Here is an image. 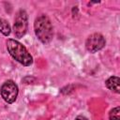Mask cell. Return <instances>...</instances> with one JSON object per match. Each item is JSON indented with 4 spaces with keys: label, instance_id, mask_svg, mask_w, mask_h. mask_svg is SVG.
<instances>
[{
    "label": "cell",
    "instance_id": "4",
    "mask_svg": "<svg viewBox=\"0 0 120 120\" xmlns=\"http://www.w3.org/2000/svg\"><path fill=\"white\" fill-rule=\"evenodd\" d=\"M27 26H28L27 14L24 10H20L15 17V22L13 26L15 36L17 38L23 37L27 31Z\"/></svg>",
    "mask_w": 120,
    "mask_h": 120
},
{
    "label": "cell",
    "instance_id": "9",
    "mask_svg": "<svg viewBox=\"0 0 120 120\" xmlns=\"http://www.w3.org/2000/svg\"><path fill=\"white\" fill-rule=\"evenodd\" d=\"M75 120H88L85 116H82V115H79V116H77L76 118H75Z\"/></svg>",
    "mask_w": 120,
    "mask_h": 120
},
{
    "label": "cell",
    "instance_id": "5",
    "mask_svg": "<svg viewBox=\"0 0 120 120\" xmlns=\"http://www.w3.org/2000/svg\"><path fill=\"white\" fill-rule=\"evenodd\" d=\"M106 44L104 37L99 33L90 35L85 41V48L89 52H96L101 50Z\"/></svg>",
    "mask_w": 120,
    "mask_h": 120
},
{
    "label": "cell",
    "instance_id": "7",
    "mask_svg": "<svg viewBox=\"0 0 120 120\" xmlns=\"http://www.w3.org/2000/svg\"><path fill=\"white\" fill-rule=\"evenodd\" d=\"M0 32L5 35V36H8L11 32L10 29V25L8 24V22L3 19H0Z\"/></svg>",
    "mask_w": 120,
    "mask_h": 120
},
{
    "label": "cell",
    "instance_id": "6",
    "mask_svg": "<svg viewBox=\"0 0 120 120\" xmlns=\"http://www.w3.org/2000/svg\"><path fill=\"white\" fill-rule=\"evenodd\" d=\"M106 86L112 92L115 93H119L120 92V79L117 76H112L110 77L106 82H105Z\"/></svg>",
    "mask_w": 120,
    "mask_h": 120
},
{
    "label": "cell",
    "instance_id": "2",
    "mask_svg": "<svg viewBox=\"0 0 120 120\" xmlns=\"http://www.w3.org/2000/svg\"><path fill=\"white\" fill-rule=\"evenodd\" d=\"M7 49L9 54L19 63L23 66H30L33 63V57L28 52L26 48L19 41L15 39H8Z\"/></svg>",
    "mask_w": 120,
    "mask_h": 120
},
{
    "label": "cell",
    "instance_id": "3",
    "mask_svg": "<svg viewBox=\"0 0 120 120\" xmlns=\"http://www.w3.org/2000/svg\"><path fill=\"white\" fill-rule=\"evenodd\" d=\"M18 92L17 84L11 80L5 82L1 86V96L3 99L8 103H13L16 100Z\"/></svg>",
    "mask_w": 120,
    "mask_h": 120
},
{
    "label": "cell",
    "instance_id": "1",
    "mask_svg": "<svg viewBox=\"0 0 120 120\" xmlns=\"http://www.w3.org/2000/svg\"><path fill=\"white\" fill-rule=\"evenodd\" d=\"M35 34L42 43H49L53 37V27L46 15H40L35 20Z\"/></svg>",
    "mask_w": 120,
    "mask_h": 120
},
{
    "label": "cell",
    "instance_id": "8",
    "mask_svg": "<svg viewBox=\"0 0 120 120\" xmlns=\"http://www.w3.org/2000/svg\"><path fill=\"white\" fill-rule=\"evenodd\" d=\"M109 118L110 120H120V108L115 107L112 109L109 113Z\"/></svg>",
    "mask_w": 120,
    "mask_h": 120
}]
</instances>
